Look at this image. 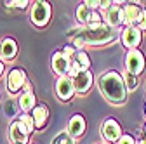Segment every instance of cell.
Segmentation results:
<instances>
[{
  "mask_svg": "<svg viewBox=\"0 0 146 144\" xmlns=\"http://www.w3.org/2000/svg\"><path fill=\"white\" fill-rule=\"evenodd\" d=\"M98 85H99V90H101L103 97L108 102H111L115 106H120V104L125 102V99H127V85H125L120 73H117L113 69L104 71L98 80Z\"/></svg>",
  "mask_w": 146,
  "mask_h": 144,
  "instance_id": "6da1fadb",
  "label": "cell"
},
{
  "mask_svg": "<svg viewBox=\"0 0 146 144\" xmlns=\"http://www.w3.org/2000/svg\"><path fill=\"white\" fill-rule=\"evenodd\" d=\"M75 33H78L77 37L82 38L85 42V45H104L108 42L113 40V33H111V28L104 23H99V24H94V26H82L78 30H73L71 33H68L70 37H73Z\"/></svg>",
  "mask_w": 146,
  "mask_h": 144,
  "instance_id": "7a4b0ae2",
  "label": "cell"
},
{
  "mask_svg": "<svg viewBox=\"0 0 146 144\" xmlns=\"http://www.w3.org/2000/svg\"><path fill=\"white\" fill-rule=\"evenodd\" d=\"M50 4L47 0H42V2H35V5L31 7L30 11V19L35 26H45L49 21H50Z\"/></svg>",
  "mask_w": 146,
  "mask_h": 144,
  "instance_id": "3957f363",
  "label": "cell"
},
{
  "mask_svg": "<svg viewBox=\"0 0 146 144\" xmlns=\"http://www.w3.org/2000/svg\"><path fill=\"white\" fill-rule=\"evenodd\" d=\"M28 82L26 78V71L23 68H14L9 71V75H7V90L11 96L17 94L19 90H23V87L25 83Z\"/></svg>",
  "mask_w": 146,
  "mask_h": 144,
  "instance_id": "277c9868",
  "label": "cell"
},
{
  "mask_svg": "<svg viewBox=\"0 0 146 144\" xmlns=\"http://www.w3.org/2000/svg\"><path fill=\"white\" fill-rule=\"evenodd\" d=\"M125 66H127V71L129 73H134V75H141L144 71V56L139 49H129L125 56Z\"/></svg>",
  "mask_w": 146,
  "mask_h": 144,
  "instance_id": "5b68a950",
  "label": "cell"
},
{
  "mask_svg": "<svg viewBox=\"0 0 146 144\" xmlns=\"http://www.w3.org/2000/svg\"><path fill=\"white\" fill-rule=\"evenodd\" d=\"M50 63H52V69H54V73H56V75H59V77H68L73 61L66 56L63 50H58V52L52 54V61H50Z\"/></svg>",
  "mask_w": 146,
  "mask_h": 144,
  "instance_id": "8992f818",
  "label": "cell"
},
{
  "mask_svg": "<svg viewBox=\"0 0 146 144\" xmlns=\"http://www.w3.org/2000/svg\"><path fill=\"white\" fill-rule=\"evenodd\" d=\"M101 134H103V139L108 141V142H118L120 137H122V129L117 120L113 118H108L103 122V127H101Z\"/></svg>",
  "mask_w": 146,
  "mask_h": 144,
  "instance_id": "52a82bcc",
  "label": "cell"
},
{
  "mask_svg": "<svg viewBox=\"0 0 146 144\" xmlns=\"http://www.w3.org/2000/svg\"><path fill=\"white\" fill-rule=\"evenodd\" d=\"M122 44L129 49H137V45L141 44V38H143V33L137 26H125V30H122Z\"/></svg>",
  "mask_w": 146,
  "mask_h": 144,
  "instance_id": "ba28073f",
  "label": "cell"
},
{
  "mask_svg": "<svg viewBox=\"0 0 146 144\" xmlns=\"http://www.w3.org/2000/svg\"><path fill=\"white\" fill-rule=\"evenodd\" d=\"M143 9L137 4H129L122 7V24L125 26H137L139 19H141Z\"/></svg>",
  "mask_w": 146,
  "mask_h": 144,
  "instance_id": "9c48e42d",
  "label": "cell"
},
{
  "mask_svg": "<svg viewBox=\"0 0 146 144\" xmlns=\"http://www.w3.org/2000/svg\"><path fill=\"white\" fill-rule=\"evenodd\" d=\"M56 94L61 101H70L75 94V85L71 77H59L56 82Z\"/></svg>",
  "mask_w": 146,
  "mask_h": 144,
  "instance_id": "30bf717a",
  "label": "cell"
},
{
  "mask_svg": "<svg viewBox=\"0 0 146 144\" xmlns=\"http://www.w3.org/2000/svg\"><path fill=\"white\" fill-rule=\"evenodd\" d=\"M28 137H30V134H28L26 127L19 120L12 122L9 125V139H11V142H14V144H28Z\"/></svg>",
  "mask_w": 146,
  "mask_h": 144,
  "instance_id": "8fae6325",
  "label": "cell"
},
{
  "mask_svg": "<svg viewBox=\"0 0 146 144\" xmlns=\"http://www.w3.org/2000/svg\"><path fill=\"white\" fill-rule=\"evenodd\" d=\"M94 78H92V73H90L89 69H84L77 77H73V85H75V92L77 94H87L90 85H92Z\"/></svg>",
  "mask_w": 146,
  "mask_h": 144,
  "instance_id": "7c38bea8",
  "label": "cell"
},
{
  "mask_svg": "<svg viewBox=\"0 0 146 144\" xmlns=\"http://www.w3.org/2000/svg\"><path fill=\"white\" fill-rule=\"evenodd\" d=\"M73 139H78L85 134V120L82 115H73L70 123H68V130H66Z\"/></svg>",
  "mask_w": 146,
  "mask_h": 144,
  "instance_id": "4fadbf2b",
  "label": "cell"
},
{
  "mask_svg": "<svg viewBox=\"0 0 146 144\" xmlns=\"http://www.w3.org/2000/svg\"><path fill=\"white\" fill-rule=\"evenodd\" d=\"M104 24L110 28H117L122 24V5H111L108 11H104Z\"/></svg>",
  "mask_w": 146,
  "mask_h": 144,
  "instance_id": "5bb4252c",
  "label": "cell"
},
{
  "mask_svg": "<svg viewBox=\"0 0 146 144\" xmlns=\"http://www.w3.org/2000/svg\"><path fill=\"white\" fill-rule=\"evenodd\" d=\"M17 54V44L14 38H4L0 44V59L4 61H11L16 57Z\"/></svg>",
  "mask_w": 146,
  "mask_h": 144,
  "instance_id": "9a60e30c",
  "label": "cell"
},
{
  "mask_svg": "<svg viewBox=\"0 0 146 144\" xmlns=\"http://www.w3.org/2000/svg\"><path fill=\"white\" fill-rule=\"evenodd\" d=\"M31 116H33V122H35V127L42 129L44 125L47 123V116H49L47 106L45 104H36L33 108V111H31Z\"/></svg>",
  "mask_w": 146,
  "mask_h": 144,
  "instance_id": "2e32d148",
  "label": "cell"
},
{
  "mask_svg": "<svg viewBox=\"0 0 146 144\" xmlns=\"http://www.w3.org/2000/svg\"><path fill=\"white\" fill-rule=\"evenodd\" d=\"M35 94L33 92H23L19 96V108L25 111V113H30L33 111V108H35Z\"/></svg>",
  "mask_w": 146,
  "mask_h": 144,
  "instance_id": "e0dca14e",
  "label": "cell"
},
{
  "mask_svg": "<svg viewBox=\"0 0 146 144\" xmlns=\"http://www.w3.org/2000/svg\"><path fill=\"white\" fill-rule=\"evenodd\" d=\"M90 12H92V11H90L85 4H80V5L77 7V21H78V23H82V24H87Z\"/></svg>",
  "mask_w": 146,
  "mask_h": 144,
  "instance_id": "ac0fdd59",
  "label": "cell"
},
{
  "mask_svg": "<svg viewBox=\"0 0 146 144\" xmlns=\"http://www.w3.org/2000/svg\"><path fill=\"white\" fill-rule=\"evenodd\" d=\"M123 82H125V85H127V90H136L137 89V85H139V78H137V75H134V73H127L123 75Z\"/></svg>",
  "mask_w": 146,
  "mask_h": 144,
  "instance_id": "d6986e66",
  "label": "cell"
},
{
  "mask_svg": "<svg viewBox=\"0 0 146 144\" xmlns=\"http://www.w3.org/2000/svg\"><path fill=\"white\" fill-rule=\"evenodd\" d=\"M75 61L80 64L82 69H89V66H90V59H89V56H87V52H84V50H78V52H77Z\"/></svg>",
  "mask_w": 146,
  "mask_h": 144,
  "instance_id": "ffe728a7",
  "label": "cell"
},
{
  "mask_svg": "<svg viewBox=\"0 0 146 144\" xmlns=\"http://www.w3.org/2000/svg\"><path fill=\"white\" fill-rule=\"evenodd\" d=\"M19 122L26 127V130H28V134H31L33 130H35V122H33V116L31 115H28V113H23L21 116H19Z\"/></svg>",
  "mask_w": 146,
  "mask_h": 144,
  "instance_id": "44dd1931",
  "label": "cell"
},
{
  "mask_svg": "<svg viewBox=\"0 0 146 144\" xmlns=\"http://www.w3.org/2000/svg\"><path fill=\"white\" fill-rule=\"evenodd\" d=\"M52 144H73V137L68 134V132H61L54 137Z\"/></svg>",
  "mask_w": 146,
  "mask_h": 144,
  "instance_id": "7402d4cb",
  "label": "cell"
},
{
  "mask_svg": "<svg viewBox=\"0 0 146 144\" xmlns=\"http://www.w3.org/2000/svg\"><path fill=\"white\" fill-rule=\"evenodd\" d=\"M99 23H103V17H101L96 11H92V12H90V16H89L87 26H94V24H99Z\"/></svg>",
  "mask_w": 146,
  "mask_h": 144,
  "instance_id": "603a6c76",
  "label": "cell"
},
{
  "mask_svg": "<svg viewBox=\"0 0 146 144\" xmlns=\"http://www.w3.org/2000/svg\"><path fill=\"white\" fill-rule=\"evenodd\" d=\"M63 52L66 54V56L71 59V61H75V56H77V52H78V49L75 47V45H66V47H63Z\"/></svg>",
  "mask_w": 146,
  "mask_h": 144,
  "instance_id": "cb8c5ba5",
  "label": "cell"
},
{
  "mask_svg": "<svg viewBox=\"0 0 146 144\" xmlns=\"http://www.w3.org/2000/svg\"><path fill=\"white\" fill-rule=\"evenodd\" d=\"M117 144H136V141H134V137H132V135H129V134H123Z\"/></svg>",
  "mask_w": 146,
  "mask_h": 144,
  "instance_id": "d4e9b609",
  "label": "cell"
},
{
  "mask_svg": "<svg viewBox=\"0 0 146 144\" xmlns=\"http://www.w3.org/2000/svg\"><path fill=\"white\" fill-rule=\"evenodd\" d=\"M84 4L90 9V11H96L101 5V0H84Z\"/></svg>",
  "mask_w": 146,
  "mask_h": 144,
  "instance_id": "484cf974",
  "label": "cell"
},
{
  "mask_svg": "<svg viewBox=\"0 0 146 144\" xmlns=\"http://www.w3.org/2000/svg\"><path fill=\"white\" fill-rule=\"evenodd\" d=\"M137 28L141 31H146V9H143V14H141V19L137 23Z\"/></svg>",
  "mask_w": 146,
  "mask_h": 144,
  "instance_id": "4316f807",
  "label": "cell"
},
{
  "mask_svg": "<svg viewBox=\"0 0 146 144\" xmlns=\"http://www.w3.org/2000/svg\"><path fill=\"white\" fill-rule=\"evenodd\" d=\"M30 5V0H14V7L17 9H26Z\"/></svg>",
  "mask_w": 146,
  "mask_h": 144,
  "instance_id": "83f0119b",
  "label": "cell"
},
{
  "mask_svg": "<svg viewBox=\"0 0 146 144\" xmlns=\"http://www.w3.org/2000/svg\"><path fill=\"white\" fill-rule=\"evenodd\" d=\"M113 5V0H101V5H99V9H103V11H108L110 7Z\"/></svg>",
  "mask_w": 146,
  "mask_h": 144,
  "instance_id": "f1b7e54d",
  "label": "cell"
},
{
  "mask_svg": "<svg viewBox=\"0 0 146 144\" xmlns=\"http://www.w3.org/2000/svg\"><path fill=\"white\" fill-rule=\"evenodd\" d=\"M23 92H33V90H31V83H30V82H26V83H25Z\"/></svg>",
  "mask_w": 146,
  "mask_h": 144,
  "instance_id": "f546056e",
  "label": "cell"
},
{
  "mask_svg": "<svg viewBox=\"0 0 146 144\" xmlns=\"http://www.w3.org/2000/svg\"><path fill=\"white\" fill-rule=\"evenodd\" d=\"M7 7H14V0H4Z\"/></svg>",
  "mask_w": 146,
  "mask_h": 144,
  "instance_id": "4dcf8cb0",
  "label": "cell"
},
{
  "mask_svg": "<svg viewBox=\"0 0 146 144\" xmlns=\"http://www.w3.org/2000/svg\"><path fill=\"white\" fill-rule=\"evenodd\" d=\"M2 75H4V61L0 59V77H2Z\"/></svg>",
  "mask_w": 146,
  "mask_h": 144,
  "instance_id": "1f68e13d",
  "label": "cell"
},
{
  "mask_svg": "<svg viewBox=\"0 0 146 144\" xmlns=\"http://www.w3.org/2000/svg\"><path fill=\"white\" fill-rule=\"evenodd\" d=\"M127 0H113V4H117V5H122V4H125Z\"/></svg>",
  "mask_w": 146,
  "mask_h": 144,
  "instance_id": "d6a6232c",
  "label": "cell"
},
{
  "mask_svg": "<svg viewBox=\"0 0 146 144\" xmlns=\"http://www.w3.org/2000/svg\"><path fill=\"white\" fill-rule=\"evenodd\" d=\"M137 144H146V139H141V141H137Z\"/></svg>",
  "mask_w": 146,
  "mask_h": 144,
  "instance_id": "836d02e7",
  "label": "cell"
},
{
  "mask_svg": "<svg viewBox=\"0 0 146 144\" xmlns=\"http://www.w3.org/2000/svg\"><path fill=\"white\" fill-rule=\"evenodd\" d=\"M134 4H137V5H139V0H134Z\"/></svg>",
  "mask_w": 146,
  "mask_h": 144,
  "instance_id": "e575fe53",
  "label": "cell"
},
{
  "mask_svg": "<svg viewBox=\"0 0 146 144\" xmlns=\"http://www.w3.org/2000/svg\"><path fill=\"white\" fill-rule=\"evenodd\" d=\"M144 113H146V104H144Z\"/></svg>",
  "mask_w": 146,
  "mask_h": 144,
  "instance_id": "d590c367",
  "label": "cell"
},
{
  "mask_svg": "<svg viewBox=\"0 0 146 144\" xmlns=\"http://www.w3.org/2000/svg\"><path fill=\"white\" fill-rule=\"evenodd\" d=\"M144 134H146V125H144Z\"/></svg>",
  "mask_w": 146,
  "mask_h": 144,
  "instance_id": "8d00e7d4",
  "label": "cell"
},
{
  "mask_svg": "<svg viewBox=\"0 0 146 144\" xmlns=\"http://www.w3.org/2000/svg\"><path fill=\"white\" fill-rule=\"evenodd\" d=\"M35 2H42V0H35Z\"/></svg>",
  "mask_w": 146,
  "mask_h": 144,
  "instance_id": "74e56055",
  "label": "cell"
}]
</instances>
